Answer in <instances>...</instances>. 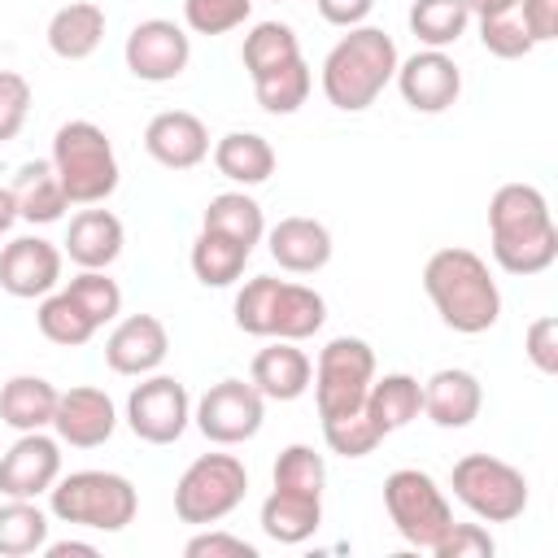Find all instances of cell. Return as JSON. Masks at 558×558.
I'll list each match as a JSON object with an SVG mask.
<instances>
[{"instance_id":"48","label":"cell","mask_w":558,"mask_h":558,"mask_svg":"<svg viewBox=\"0 0 558 558\" xmlns=\"http://www.w3.org/2000/svg\"><path fill=\"white\" fill-rule=\"evenodd\" d=\"M44 554L48 558H96V545H87V541H48Z\"/></svg>"},{"instance_id":"19","label":"cell","mask_w":558,"mask_h":558,"mask_svg":"<svg viewBox=\"0 0 558 558\" xmlns=\"http://www.w3.org/2000/svg\"><path fill=\"white\" fill-rule=\"evenodd\" d=\"M144 148L166 170H192L209 157V131L187 109H166L144 126Z\"/></svg>"},{"instance_id":"26","label":"cell","mask_w":558,"mask_h":558,"mask_svg":"<svg viewBox=\"0 0 558 558\" xmlns=\"http://www.w3.org/2000/svg\"><path fill=\"white\" fill-rule=\"evenodd\" d=\"M13 205H17V218L22 222H35V227H48V222H61V214L70 209L65 192H61V179L52 170V161H26L13 183Z\"/></svg>"},{"instance_id":"21","label":"cell","mask_w":558,"mask_h":558,"mask_svg":"<svg viewBox=\"0 0 558 558\" xmlns=\"http://www.w3.org/2000/svg\"><path fill=\"white\" fill-rule=\"evenodd\" d=\"M126 244L122 218L113 209H78L65 231V253L78 270H109Z\"/></svg>"},{"instance_id":"32","label":"cell","mask_w":558,"mask_h":558,"mask_svg":"<svg viewBox=\"0 0 558 558\" xmlns=\"http://www.w3.org/2000/svg\"><path fill=\"white\" fill-rule=\"evenodd\" d=\"M471 9L466 0H414L410 4V35L423 48H449L466 35Z\"/></svg>"},{"instance_id":"6","label":"cell","mask_w":558,"mask_h":558,"mask_svg":"<svg viewBox=\"0 0 558 558\" xmlns=\"http://www.w3.org/2000/svg\"><path fill=\"white\" fill-rule=\"evenodd\" d=\"M48 510L70 527L122 532L126 523H135L140 493L118 471H70L48 488Z\"/></svg>"},{"instance_id":"27","label":"cell","mask_w":558,"mask_h":558,"mask_svg":"<svg viewBox=\"0 0 558 558\" xmlns=\"http://www.w3.org/2000/svg\"><path fill=\"white\" fill-rule=\"evenodd\" d=\"M57 388L44 375H13L0 384V423L13 432H44L57 414Z\"/></svg>"},{"instance_id":"3","label":"cell","mask_w":558,"mask_h":558,"mask_svg":"<svg viewBox=\"0 0 558 558\" xmlns=\"http://www.w3.org/2000/svg\"><path fill=\"white\" fill-rule=\"evenodd\" d=\"M397 44L379 26H349L323 61V96L340 113H362L397 74Z\"/></svg>"},{"instance_id":"44","label":"cell","mask_w":558,"mask_h":558,"mask_svg":"<svg viewBox=\"0 0 558 558\" xmlns=\"http://www.w3.org/2000/svg\"><path fill=\"white\" fill-rule=\"evenodd\" d=\"M523 349H527V357H532V366H536L541 375H558V318H554V314H541V318L527 327Z\"/></svg>"},{"instance_id":"2","label":"cell","mask_w":558,"mask_h":558,"mask_svg":"<svg viewBox=\"0 0 558 558\" xmlns=\"http://www.w3.org/2000/svg\"><path fill=\"white\" fill-rule=\"evenodd\" d=\"M423 292L436 305L440 323L462 336H480L501 318V288L488 262L471 248H436L423 266Z\"/></svg>"},{"instance_id":"23","label":"cell","mask_w":558,"mask_h":558,"mask_svg":"<svg viewBox=\"0 0 558 558\" xmlns=\"http://www.w3.org/2000/svg\"><path fill=\"white\" fill-rule=\"evenodd\" d=\"M480 405H484V388L462 366H445L423 384V414L436 427H471L480 418Z\"/></svg>"},{"instance_id":"49","label":"cell","mask_w":558,"mask_h":558,"mask_svg":"<svg viewBox=\"0 0 558 558\" xmlns=\"http://www.w3.org/2000/svg\"><path fill=\"white\" fill-rule=\"evenodd\" d=\"M519 0H466L471 17H497V13H510Z\"/></svg>"},{"instance_id":"20","label":"cell","mask_w":558,"mask_h":558,"mask_svg":"<svg viewBox=\"0 0 558 558\" xmlns=\"http://www.w3.org/2000/svg\"><path fill=\"white\" fill-rule=\"evenodd\" d=\"M266 248L279 262V270H288V275H314V270H323L331 262V231L318 218L292 214V218H279L266 231Z\"/></svg>"},{"instance_id":"37","label":"cell","mask_w":558,"mask_h":558,"mask_svg":"<svg viewBox=\"0 0 558 558\" xmlns=\"http://www.w3.org/2000/svg\"><path fill=\"white\" fill-rule=\"evenodd\" d=\"M323 440H327V449L340 453V458H366V453L379 449L384 432L375 427V418L366 414V405H357V410H349V414L323 418Z\"/></svg>"},{"instance_id":"22","label":"cell","mask_w":558,"mask_h":558,"mask_svg":"<svg viewBox=\"0 0 558 558\" xmlns=\"http://www.w3.org/2000/svg\"><path fill=\"white\" fill-rule=\"evenodd\" d=\"M248 379L266 401H296L314 379V362L305 349H296V340H275L257 349Z\"/></svg>"},{"instance_id":"9","label":"cell","mask_w":558,"mask_h":558,"mask_svg":"<svg viewBox=\"0 0 558 558\" xmlns=\"http://www.w3.org/2000/svg\"><path fill=\"white\" fill-rule=\"evenodd\" d=\"M384 510H388L397 536L414 549H432L440 541V532L453 523L445 488L418 466H401L384 480Z\"/></svg>"},{"instance_id":"10","label":"cell","mask_w":558,"mask_h":558,"mask_svg":"<svg viewBox=\"0 0 558 558\" xmlns=\"http://www.w3.org/2000/svg\"><path fill=\"white\" fill-rule=\"evenodd\" d=\"M375 379V349L362 336H336L318 349L314 362V405L318 418L331 414H349L366 401V388Z\"/></svg>"},{"instance_id":"15","label":"cell","mask_w":558,"mask_h":558,"mask_svg":"<svg viewBox=\"0 0 558 558\" xmlns=\"http://www.w3.org/2000/svg\"><path fill=\"white\" fill-rule=\"evenodd\" d=\"M57 480H61V440L44 432H17V440L0 458V493L35 501Z\"/></svg>"},{"instance_id":"50","label":"cell","mask_w":558,"mask_h":558,"mask_svg":"<svg viewBox=\"0 0 558 558\" xmlns=\"http://www.w3.org/2000/svg\"><path fill=\"white\" fill-rule=\"evenodd\" d=\"M13 222H17V205H13V192H9V187H0V235H4Z\"/></svg>"},{"instance_id":"28","label":"cell","mask_w":558,"mask_h":558,"mask_svg":"<svg viewBox=\"0 0 558 558\" xmlns=\"http://www.w3.org/2000/svg\"><path fill=\"white\" fill-rule=\"evenodd\" d=\"M214 166L222 179H231L240 187H257L275 174V148L257 131H227L214 144Z\"/></svg>"},{"instance_id":"31","label":"cell","mask_w":558,"mask_h":558,"mask_svg":"<svg viewBox=\"0 0 558 558\" xmlns=\"http://www.w3.org/2000/svg\"><path fill=\"white\" fill-rule=\"evenodd\" d=\"M205 231H218L244 248H253L262 235H266V218H262V205L248 196V192H218L209 205H205V218H201Z\"/></svg>"},{"instance_id":"33","label":"cell","mask_w":558,"mask_h":558,"mask_svg":"<svg viewBox=\"0 0 558 558\" xmlns=\"http://www.w3.org/2000/svg\"><path fill=\"white\" fill-rule=\"evenodd\" d=\"M301 57V39L288 22H257L248 35H244V48H240V61L248 70V78H262L288 61Z\"/></svg>"},{"instance_id":"1","label":"cell","mask_w":558,"mask_h":558,"mask_svg":"<svg viewBox=\"0 0 558 558\" xmlns=\"http://www.w3.org/2000/svg\"><path fill=\"white\" fill-rule=\"evenodd\" d=\"M488 240L506 275H541L558 262V227L549 201L532 183H501L488 201Z\"/></svg>"},{"instance_id":"42","label":"cell","mask_w":558,"mask_h":558,"mask_svg":"<svg viewBox=\"0 0 558 558\" xmlns=\"http://www.w3.org/2000/svg\"><path fill=\"white\" fill-rule=\"evenodd\" d=\"M427 554H436V558H493L497 541L488 536L484 523H449Z\"/></svg>"},{"instance_id":"8","label":"cell","mask_w":558,"mask_h":558,"mask_svg":"<svg viewBox=\"0 0 558 558\" xmlns=\"http://www.w3.org/2000/svg\"><path fill=\"white\" fill-rule=\"evenodd\" d=\"M248 493V471L235 453H201L174 484V514L192 527L227 519Z\"/></svg>"},{"instance_id":"45","label":"cell","mask_w":558,"mask_h":558,"mask_svg":"<svg viewBox=\"0 0 558 558\" xmlns=\"http://www.w3.org/2000/svg\"><path fill=\"white\" fill-rule=\"evenodd\" d=\"M187 558H257V545L231 532H201L183 545Z\"/></svg>"},{"instance_id":"13","label":"cell","mask_w":558,"mask_h":558,"mask_svg":"<svg viewBox=\"0 0 558 558\" xmlns=\"http://www.w3.org/2000/svg\"><path fill=\"white\" fill-rule=\"evenodd\" d=\"M122 57H126V70L140 83H170L192 61V35L170 17H148V22L131 26V35L122 44Z\"/></svg>"},{"instance_id":"4","label":"cell","mask_w":558,"mask_h":558,"mask_svg":"<svg viewBox=\"0 0 558 558\" xmlns=\"http://www.w3.org/2000/svg\"><path fill=\"white\" fill-rule=\"evenodd\" d=\"M235 327L244 336H262V340H310L314 331H323L327 323V301L323 292L292 283V279H275V275H253L240 292H235Z\"/></svg>"},{"instance_id":"7","label":"cell","mask_w":558,"mask_h":558,"mask_svg":"<svg viewBox=\"0 0 558 558\" xmlns=\"http://www.w3.org/2000/svg\"><path fill=\"white\" fill-rule=\"evenodd\" d=\"M449 488L484 523H514L527 510V475L493 453H462L449 471Z\"/></svg>"},{"instance_id":"17","label":"cell","mask_w":558,"mask_h":558,"mask_svg":"<svg viewBox=\"0 0 558 558\" xmlns=\"http://www.w3.org/2000/svg\"><path fill=\"white\" fill-rule=\"evenodd\" d=\"M52 427H57V440L70 445V449H100L113 436V427H118L113 397L105 388H92V384L65 388L57 397Z\"/></svg>"},{"instance_id":"5","label":"cell","mask_w":558,"mask_h":558,"mask_svg":"<svg viewBox=\"0 0 558 558\" xmlns=\"http://www.w3.org/2000/svg\"><path fill=\"white\" fill-rule=\"evenodd\" d=\"M52 170L61 179V192L70 205H100L118 192V153L113 140L87 122V118H70L57 126L52 135Z\"/></svg>"},{"instance_id":"47","label":"cell","mask_w":558,"mask_h":558,"mask_svg":"<svg viewBox=\"0 0 558 558\" xmlns=\"http://www.w3.org/2000/svg\"><path fill=\"white\" fill-rule=\"evenodd\" d=\"M318 4V17L323 22H331V26H362L366 17H371V9H375V0H314Z\"/></svg>"},{"instance_id":"25","label":"cell","mask_w":558,"mask_h":558,"mask_svg":"<svg viewBox=\"0 0 558 558\" xmlns=\"http://www.w3.org/2000/svg\"><path fill=\"white\" fill-rule=\"evenodd\" d=\"M323 523V497L318 493H296V488H270L262 501V532L279 545H301L318 532Z\"/></svg>"},{"instance_id":"16","label":"cell","mask_w":558,"mask_h":558,"mask_svg":"<svg viewBox=\"0 0 558 558\" xmlns=\"http://www.w3.org/2000/svg\"><path fill=\"white\" fill-rule=\"evenodd\" d=\"M61 283V248L44 235H17L0 248V288L17 301L48 296Z\"/></svg>"},{"instance_id":"36","label":"cell","mask_w":558,"mask_h":558,"mask_svg":"<svg viewBox=\"0 0 558 558\" xmlns=\"http://www.w3.org/2000/svg\"><path fill=\"white\" fill-rule=\"evenodd\" d=\"M310 87H314V74H310V65H305V57H296V61H288V65H279V70H270V74H262V78H253V96H257V105L266 109V113H296L305 100H310Z\"/></svg>"},{"instance_id":"39","label":"cell","mask_w":558,"mask_h":558,"mask_svg":"<svg viewBox=\"0 0 558 558\" xmlns=\"http://www.w3.org/2000/svg\"><path fill=\"white\" fill-rule=\"evenodd\" d=\"M270 480H275V488H296V493H318V497H323L327 462H323V453H314L310 445H288V449H279Z\"/></svg>"},{"instance_id":"12","label":"cell","mask_w":558,"mask_h":558,"mask_svg":"<svg viewBox=\"0 0 558 558\" xmlns=\"http://www.w3.org/2000/svg\"><path fill=\"white\" fill-rule=\"evenodd\" d=\"M192 423V397L174 375H140L126 397V427L144 445H174Z\"/></svg>"},{"instance_id":"43","label":"cell","mask_w":558,"mask_h":558,"mask_svg":"<svg viewBox=\"0 0 558 558\" xmlns=\"http://www.w3.org/2000/svg\"><path fill=\"white\" fill-rule=\"evenodd\" d=\"M31 113V83L17 70H0V144L17 140V131L26 126Z\"/></svg>"},{"instance_id":"29","label":"cell","mask_w":558,"mask_h":558,"mask_svg":"<svg viewBox=\"0 0 558 558\" xmlns=\"http://www.w3.org/2000/svg\"><path fill=\"white\" fill-rule=\"evenodd\" d=\"M362 405L375 418V427L384 436H392V432H401L405 423H414L423 414V384L414 375H405V371H392L384 379H371Z\"/></svg>"},{"instance_id":"38","label":"cell","mask_w":558,"mask_h":558,"mask_svg":"<svg viewBox=\"0 0 558 558\" xmlns=\"http://www.w3.org/2000/svg\"><path fill=\"white\" fill-rule=\"evenodd\" d=\"M65 292L87 310V318H92L96 327H105V323H113V318L122 314V288H118L105 270H78V275L65 283Z\"/></svg>"},{"instance_id":"41","label":"cell","mask_w":558,"mask_h":558,"mask_svg":"<svg viewBox=\"0 0 558 558\" xmlns=\"http://www.w3.org/2000/svg\"><path fill=\"white\" fill-rule=\"evenodd\" d=\"M475 22H480V44L493 57H501V61H519V57H527L536 48L514 9L510 13H497V17H475Z\"/></svg>"},{"instance_id":"30","label":"cell","mask_w":558,"mask_h":558,"mask_svg":"<svg viewBox=\"0 0 558 558\" xmlns=\"http://www.w3.org/2000/svg\"><path fill=\"white\" fill-rule=\"evenodd\" d=\"M248 257H253V248H244V244H235V240H227L218 231H205V227H201V235L192 240V253H187L192 275L205 288H231L244 275Z\"/></svg>"},{"instance_id":"14","label":"cell","mask_w":558,"mask_h":558,"mask_svg":"<svg viewBox=\"0 0 558 558\" xmlns=\"http://www.w3.org/2000/svg\"><path fill=\"white\" fill-rule=\"evenodd\" d=\"M397 92L414 113H445L462 96V70L445 48H418L414 57L397 61Z\"/></svg>"},{"instance_id":"46","label":"cell","mask_w":558,"mask_h":558,"mask_svg":"<svg viewBox=\"0 0 558 558\" xmlns=\"http://www.w3.org/2000/svg\"><path fill=\"white\" fill-rule=\"evenodd\" d=\"M514 13L523 22V31L532 35V44L558 39V0H519Z\"/></svg>"},{"instance_id":"40","label":"cell","mask_w":558,"mask_h":558,"mask_svg":"<svg viewBox=\"0 0 558 558\" xmlns=\"http://www.w3.org/2000/svg\"><path fill=\"white\" fill-rule=\"evenodd\" d=\"M253 13V0H183V22L196 35H227L244 26Z\"/></svg>"},{"instance_id":"35","label":"cell","mask_w":558,"mask_h":558,"mask_svg":"<svg viewBox=\"0 0 558 558\" xmlns=\"http://www.w3.org/2000/svg\"><path fill=\"white\" fill-rule=\"evenodd\" d=\"M35 323L44 331V340L52 344H65V349H78L96 336V323L87 318V310L61 288V292H48L39 296V310H35Z\"/></svg>"},{"instance_id":"24","label":"cell","mask_w":558,"mask_h":558,"mask_svg":"<svg viewBox=\"0 0 558 558\" xmlns=\"http://www.w3.org/2000/svg\"><path fill=\"white\" fill-rule=\"evenodd\" d=\"M44 35L61 61H87L105 39V9L96 0H70L48 17Z\"/></svg>"},{"instance_id":"11","label":"cell","mask_w":558,"mask_h":558,"mask_svg":"<svg viewBox=\"0 0 558 558\" xmlns=\"http://www.w3.org/2000/svg\"><path fill=\"white\" fill-rule=\"evenodd\" d=\"M266 397L253 388V379H218L201 392L192 405V423L214 445H244L262 432Z\"/></svg>"},{"instance_id":"18","label":"cell","mask_w":558,"mask_h":558,"mask_svg":"<svg viewBox=\"0 0 558 558\" xmlns=\"http://www.w3.org/2000/svg\"><path fill=\"white\" fill-rule=\"evenodd\" d=\"M170 353V336L166 323L157 314H126L109 340H105V362L113 375H153Z\"/></svg>"},{"instance_id":"34","label":"cell","mask_w":558,"mask_h":558,"mask_svg":"<svg viewBox=\"0 0 558 558\" xmlns=\"http://www.w3.org/2000/svg\"><path fill=\"white\" fill-rule=\"evenodd\" d=\"M48 545V514L31 497H9L0 506V554L26 558Z\"/></svg>"}]
</instances>
